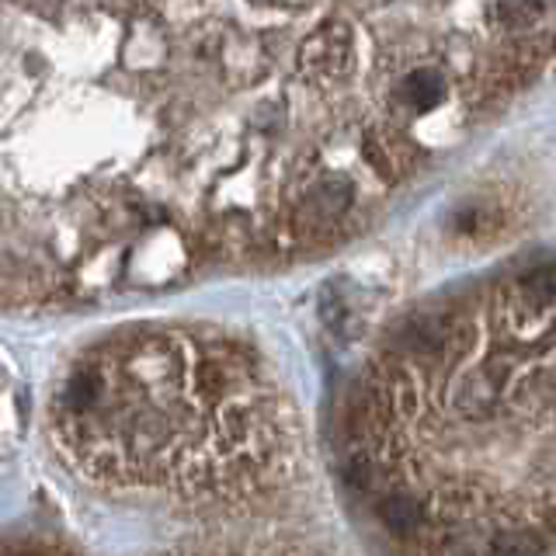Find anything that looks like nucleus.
Listing matches in <instances>:
<instances>
[{
	"mask_svg": "<svg viewBox=\"0 0 556 556\" xmlns=\"http://www.w3.org/2000/svg\"><path fill=\"white\" fill-rule=\"evenodd\" d=\"M553 4H0V309L358 240L546 74Z\"/></svg>",
	"mask_w": 556,
	"mask_h": 556,
	"instance_id": "1",
	"label": "nucleus"
},
{
	"mask_svg": "<svg viewBox=\"0 0 556 556\" xmlns=\"http://www.w3.org/2000/svg\"><path fill=\"white\" fill-rule=\"evenodd\" d=\"M553 268L400 320L348 393L344 463L393 556L553 553Z\"/></svg>",
	"mask_w": 556,
	"mask_h": 556,
	"instance_id": "2",
	"label": "nucleus"
},
{
	"mask_svg": "<svg viewBox=\"0 0 556 556\" xmlns=\"http://www.w3.org/2000/svg\"><path fill=\"white\" fill-rule=\"evenodd\" d=\"M46 434L91 491L188 511H254L300 469V414L257 348L213 324H129L52 379Z\"/></svg>",
	"mask_w": 556,
	"mask_h": 556,
	"instance_id": "3",
	"label": "nucleus"
},
{
	"mask_svg": "<svg viewBox=\"0 0 556 556\" xmlns=\"http://www.w3.org/2000/svg\"><path fill=\"white\" fill-rule=\"evenodd\" d=\"M167 556H275V553H167Z\"/></svg>",
	"mask_w": 556,
	"mask_h": 556,
	"instance_id": "4",
	"label": "nucleus"
}]
</instances>
